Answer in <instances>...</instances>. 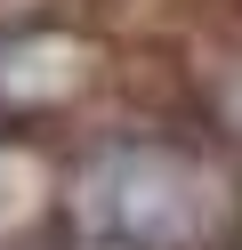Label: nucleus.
I'll return each mask as SVG.
<instances>
[{
	"label": "nucleus",
	"mask_w": 242,
	"mask_h": 250,
	"mask_svg": "<svg viewBox=\"0 0 242 250\" xmlns=\"http://www.w3.org/2000/svg\"><path fill=\"white\" fill-rule=\"evenodd\" d=\"M73 234L89 250H194L218 234L210 218V162L177 153L170 137L97 146L73 178Z\"/></svg>",
	"instance_id": "nucleus-1"
},
{
	"label": "nucleus",
	"mask_w": 242,
	"mask_h": 250,
	"mask_svg": "<svg viewBox=\"0 0 242 250\" xmlns=\"http://www.w3.org/2000/svg\"><path fill=\"white\" fill-rule=\"evenodd\" d=\"M97 49L81 33H57V24H24V33L0 41V121H48L89 89Z\"/></svg>",
	"instance_id": "nucleus-2"
},
{
	"label": "nucleus",
	"mask_w": 242,
	"mask_h": 250,
	"mask_svg": "<svg viewBox=\"0 0 242 250\" xmlns=\"http://www.w3.org/2000/svg\"><path fill=\"white\" fill-rule=\"evenodd\" d=\"M202 113L218 121L226 137H242V49H234V57H210V65H202Z\"/></svg>",
	"instance_id": "nucleus-3"
}]
</instances>
